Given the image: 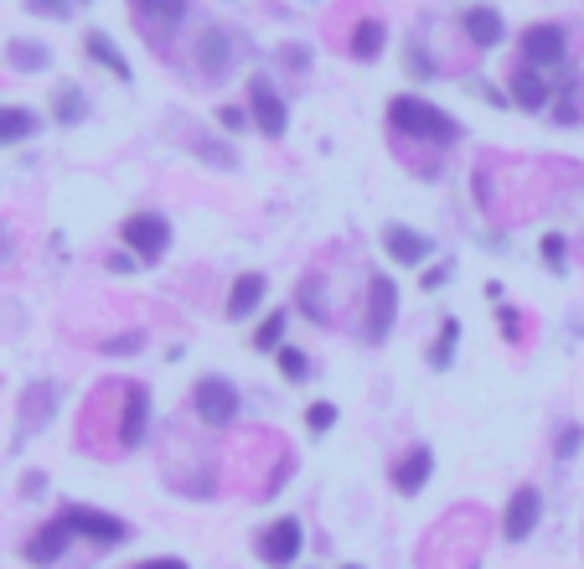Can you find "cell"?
<instances>
[{
  "label": "cell",
  "mask_w": 584,
  "mask_h": 569,
  "mask_svg": "<svg viewBox=\"0 0 584 569\" xmlns=\"http://www.w3.org/2000/svg\"><path fill=\"white\" fill-rule=\"evenodd\" d=\"M388 130L429 140V145H455L460 140V119H450L440 104H429L419 94H393L388 99Z\"/></svg>",
  "instance_id": "6da1fadb"
},
{
  "label": "cell",
  "mask_w": 584,
  "mask_h": 569,
  "mask_svg": "<svg viewBox=\"0 0 584 569\" xmlns=\"http://www.w3.org/2000/svg\"><path fill=\"white\" fill-rule=\"evenodd\" d=\"M57 518L73 528V538H83V544H94V549H119V544H130L135 538V528L125 518L104 513V507H88V502H68Z\"/></svg>",
  "instance_id": "7a4b0ae2"
},
{
  "label": "cell",
  "mask_w": 584,
  "mask_h": 569,
  "mask_svg": "<svg viewBox=\"0 0 584 569\" xmlns=\"http://www.w3.org/2000/svg\"><path fill=\"white\" fill-rule=\"evenodd\" d=\"M119 244H125L140 264H161L166 249H171V223H166V213H150V207L130 213L125 223H119Z\"/></svg>",
  "instance_id": "3957f363"
},
{
  "label": "cell",
  "mask_w": 584,
  "mask_h": 569,
  "mask_svg": "<svg viewBox=\"0 0 584 569\" xmlns=\"http://www.w3.org/2000/svg\"><path fill=\"white\" fill-rule=\"evenodd\" d=\"M192 409H197L202 425L223 430V425H233V419H238L243 394H238V383H233V378H223V373H202L197 388H192Z\"/></svg>",
  "instance_id": "277c9868"
},
{
  "label": "cell",
  "mask_w": 584,
  "mask_h": 569,
  "mask_svg": "<svg viewBox=\"0 0 584 569\" xmlns=\"http://www.w3.org/2000/svg\"><path fill=\"white\" fill-rule=\"evenodd\" d=\"M393 321H398V280L393 275H373L367 280V295H362V337L373 347L388 342Z\"/></svg>",
  "instance_id": "5b68a950"
},
{
  "label": "cell",
  "mask_w": 584,
  "mask_h": 569,
  "mask_svg": "<svg viewBox=\"0 0 584 569\" xmlns=\"http://www.w3.org/2000/svg\"><path fill=\"white\" fill-rule=\"evenodd\" d=\"M249 114H254V130H259V135L285 140V130H290V104L280 99L274 78H264V73L249 78Z\"/></svg>",
  "instance_id": "8992f818"
},
{
  "label": "cell",
  "mask_w": 584,
  "mask_h": 569,
  "mask_svg": "<svg viewBox=\"0 0 584 569\" xmlns=\"http://www.w3.org/2000/svg\"><path fill=\"white\" fill-rule=\"evenodd\" d=\"M254 554L269 564V569H295V559L305 554V528L295 518H274L259 538H254Z\"/></svg>",
  "instance_id": "52a82bcc"
},
{
  "label": "cell",
  "mask_w": 584,
  "mask_h": 569,
  "mask_svg": "<svg viewBox=\"0 0 584 569\" xmlns=\"http://www.w3.org/2000/svg\"><path fill=\"white\" fill-rule=\"evenodd\" d=\"M522 63H533V68H564V57H569V37H564V26H553V21H533V26H522Z\"/></svg>",
  "instance_id": "ba28073f"
},
{
  "label": "cell",
  "mask_w": 584,
  "mask_h": 569,
  "mask_svg": "<svg viewBox=\"0 0 584 569\" xmlns=\"http://www.w3.org/2000/svg\"><path fill=\"white\" fill-rule=\"evenodd\" d=\"M543 523V492L538 487H517L502 507V538L507 544H528Z\"/></svg>",
  "instance_id": "9c48e42d"
},
{
  "label": "cell",
  "mask_w": 584,
  "mask_h": 569,
  "mask_svg": "<svg viewBox=\"0 0 584 569\" xmlns=\"http://www.w3.org/2000/svg\"><path fill=\"white\" fill-rule=\"evenodd\" d=\"M145 435H150V388L125 383V394H119V451H140Z\"/></svg>",
  "instance_id": "30bf717a"
},
{
  "label": "cell",
  "mask_w": 584,
  "mask_h": 569,
  "mask_svg": "<svg viewBox=\"0 0 584 569\" xmlns=\"http://www.w3.org/2000/svg\"><path fill=\"white\" fill-rule=\"evenodd\" d=\"M383 254L393 264H404V269H424L429 259H435V238L409 228V223H388L383 228Z\"/></svg>",
  "instance_id": "8fae6325"
},
{
  "label": "cell",
  "mask_w": 584,
  "mask_h": 569,
  "mask_svg": "<svg viewBox=\"0 0 584 569\" xmlns=\"http://www.w3.org/2000/svg\"><path fill=\"white\" fill-rule=\"evenodd\" d=\"M507 94H512V109H522V114H548L553 78H543V68H533V63H522L507 73Z\"/></svg>",
  "instance_id": "7c38bea8"
},
{
  "label": "cell",
  "mask_w": 584,
  "mask_h": 569,
  "mask_svg": "<svg viewBox=\"0 0 584 569\" xmlns=\"http://www.w3.org/2000/svg\"><path fill=\"white\" fill-rule=\"evenodd\" d=\"M233 57H238V42H233V32H223V26H207V32L197 37V68L207 73V83H223L233 73Z\"/></svg>",
  "instance_id": "4fadbf2b"
},
{
  "label": "cell",
  "mask_w": 584,
  "mask_h": 569,
  "mask_svg": "<svg viewBox=\"0 0 584 569\" xmlns=\"http://www.w3.org/2000/svg\"><path fill=\"white\" fill-rule=\"evenodd\" d=\"M429 476H435V451H429V445H409V451L388 466L393 492H404V497L424 492V487H429Z\"/></svg>",
  "instance_id": "5bb4252c"
},
{
  "label": "cell",
  "mask_w": 584,
  "mask_h": 569,
  "mask_svg": "<svg viewBox=\"0 0 584 569\" xmlns=\"http://www.w3.org/2000/svg\"><path fill=\"white\" fill-rule=\"evenodd\" d=\"M68 544H73V528L63 523V518H52V523H42L32 538L21 544V554H26V564H37V569H47V564H57L68 554Z\"/></svg>",
  "instance_id": "9a60e30c"
},
{
  "label": "cell",
  "mask_w": 584,
  "mask_h": 569,
  "mask_svg": "<svg viewBox=\"0 0 584 569\" xmlns=\"http://www.w3.org/2000/svg\"><path fill=\"white\" fill-rule=\"evenodd\" d=\"M460 32L471 37V47L491 52V47L507 42V21H502L497 6H466V11H460Z\"/></svg>",
  "instance_id": "2e32d148"
},
{
  "label": "cell",
  "mask_w": 584,
  "mask_h": 569,
  "mask_svg": "<svg viewBox=\"0 0 584 569\" xmlns=\"http://www.w3.org/2000/svg\"><path fill=\"white\" fill-rule=\"evenodd\" d=\"M52 409H57V383H32V388H26V394H21V430H16V440L47 430Z\"/></svg>",
  "instance_id": "e0dca14e"
},
{
  "label": "cell",
  "mask_w": 584,
  "mask_h": 569,
  "mask_svg": "<svg viewBox=\"0 0 584 569\" xmlns=\"http://www.w3.org/2000/svg\"><path fill=\"white\" fill-rule=\"evenodd\" d=\"M264 295H269V280L259 275H238L233 280V290H228V321H249L259 306H264Z\"/></svg>",
  "instance_id": "ac0fdd59"
},
{
  "label": "cell",
  "mask_w": 584,
  "mask_h": 569,
  "mask_svg": "<svg viewBox=\"0 0 584 569\" xmlns=\"http://www.w3.org/2000/svg\"><path fill=\"white\" fill-rule=\"evenodd\" d=\"M83 57H88V63H99V68H104L109 78H119V83L130 78V57L114 47L109 32H83Z\"/></svg>",
  "instance_id": "d6986e66"
},
{
  "label": "cell",
  "mask_w": 584,
  "mask_h": 569,
  "mask_svg": "<svg viewBox=\"0 0 584 569\" xmlns=\"http://www.w3.org/2000/svg\"><path fill=\"white\" fill-rule=\"evenodd\" d=\"M42 130V114L26 104H0V145H21Z\"/></svg>",
  "instance_id": "ffe728a7"
},
{
  "label": "cell",
  "mask_w": 584,
  "mask_h": 569,
  "mask_svg": "<svg viewBox=\"0 0 584 569\" xmlns=\"http://www.w3.org/2000/svg\"><path fill=\"white\" fill-rule=\"evenodd\" d=\"M383 47H388V26H383L378 16H367V21H357V26H352V42H347V52L357 57V63H378Z\"/></svg>",
  "instance_id": "44dd1931"
},
{
  "label": "cell",
  "mask_w": 584,
  "mask_h": 569,
  "mask_svg": "<svg viewBox=\"0 0 584 569\" xmlns=\"http://www.w3.org/2000/svg\"><path fill=\"white\" fill-rule=\"evenodd\" d=\"M6 63L16 73H47L52 68V47L32 42V37H16V42H6Z\"/></svg>",
  "instance_id": "7402d4cb"
},
{
  "label": "cell",
  "mask_w": 584,
  "mask_h": 569,
  "mask_svg": "<svg viewBox=\"0 0 584 569\" xmlns=\"http://www.w3.org/2000/svg\"><path fill=\"white\" fill-rule=\"evenodd\" d=\"M52 119L63 130H73V125H83V119H88V99H83L78 83H57L52 88Z\"/></svg>",
  "instance_id": "603a6c76"
},
{
  "label": "cell",
  "mask_w": 584,
  "mask_h": 569,
  "mask_svg": "<svg viewBox=\"0 0 584 569\" xmlns=\"http://www.w3.org/2000/svg\"><path fill=\"white\" fill-rule=\"evenodd\" d=\"M130 6L150 26H181V21H187V11H192V0H130Z\"/></svg>",
  "instance_id": "cb8c5ba5"
},
{
  "label": "cell",
  "mask_w": 584,
  "mask_h": 569,
  "mask_svg": "<svg viewBox=\"0 0 584 569\" xmlns=\"http://www.w3.org/2000/svg\"><path fill=\"white\" fill-rule=\"evenodd\" d=\"M455 347H460V321H455V316H445V321H440V337L429 342V352H424V357H429V368L445 373V368L455 363Z\"/></svg>",
  "instance_id": "d4e9b609"
},
{
  "label": "cell",
  "mask_w": 584,
  "mask_h": 569,
  "mask_svg": "<svg viewBox=\"0 0 584 569\" xmlns=\"http://www.w3.org/2000/svg\"><path fill=\"white\" fill-rule=\"evenodd\" d=\"M192 156H197V161H207L212 171H233V166H238L233 145H228V140H218V135H192Z\"/></svg>",
  "instance_id": "484cf974"
},
{
  "label": "cell",
  "mask_w": 584,
  "mask_h": 569,
  "mask_svg": "<svg viewBox=\"0 0 584 569\" xmlns=\"http://www.w3.org/2000/svg\"><path fill=\"white\" fill-rule=\"evenodd\" d=\"M285 337H290V311H269V316L259 321V332H254V347H259V352H280Z\"/></svg>",
  "instance_id": "4316f807"
},
{
  "label": "cell",
  "mask_w": 584,
  "mask_h": 569,
  "mask_svg": "<svg viewBox=\"0 0 584 569\" xmlns=\"http://www.w3.org/2000/svg\"><path fill=\"white\" fill-rule=\"evenodd\" d=\"M538 254L548 264V275H569V238L564 233H543L538 238Z\"/></svg>",
  "instance_id": "83f0119b"
},
{
  "label": "cell",
  "mask_w": 584,
  "mask_h": 569,
  "mask_svg": "<svg viewBox=\"0 0 584 569\" xmlns=\"http://www.w3.org/2000/svg\"><path fill=\"white\" fill-rule=\"evenodd\" d=\"M274 363H280V378H285V383H305V378L316 373V368H311V357H305L300 347H290V342L274 352Z\"/></svg>",
  "instance_id": "f1b7e54d"
},
{
  "label": "cell",
  "mask_w": 584,
  "mask_h": 569,
  "mask_svg": "<svg viewBox=\"0 0 584 569\" xmlns=\"http://www.w3.org/2000/svg\"><path fill=\"white\" fill-rule=\"evenodd\" d=\"M548 114H553V125H579V83L574 78H564V94L548 104Z\"/></svg>",
  "instance_id": "f546056e"
},
{
  "label": "cell",
  "mask_w": 584,
  "mask_h": 569,
  "mask_svg": "<svg viewBox=\"0 0 584 569\" xmlns=\"http://www.w3.org/2000/svg\"><path fill=\"white\" fill-rule=\"evenodd\" d=\"M450 280H455V259H429V264L419 269V290H429V295L445 290Z\"/></svg>",
  "instance_id": "4dcf8cb0"
},
{
  "label": "cell",
  "mask_w": 584,
  "mask_h": 569,
  "mask_svg": "<svg viewBox=\"0 0 584 569\" xmlns=\"http://www.w3.org/2000/svg\"><path fill=\"white\" fill-rule=\"evenodd\" d=\"M404 68H409V78H435L440 68H435V57H429V47L424 42H409V52H404Z\"/></svg>",
  "instance_id": "1f68e13d"
},
{
  "label": "cell",
  "mask_w": 584,
  "mask_h": 569,
  "mask_svg": "<svg viewBox=\"0 0 584 569\" xmlns=\"http://www.w3.org/2000/svg\"><path fill=\"white\" fill-rule=\"evenodd\" d=\"M145 347V332H114V337H104L99 342V352L104 357H135Z\"/></svg>",
  "instance_id": "d6a6232c"
},
{
  "label": "cell",
  "mask_w": 584,
  "mask_h": 569,
  "mask_svg": "<svg viewBox=\"0 0 584 569\" xmlns=\"http://www.w3.org/2000/svg\"><path fill=\"white\" fill-rule=\"evenodd\" d=\"M212 119H218V130H228V135H243V130H249L254 125V114H249V104H223L218 114H212Z\"/></svg>",
  "instance_id": "836d02e7"
},
{
  "label": "cell",
  "mask_w": 584,
  "mask_h": 569,
  "mask_svg": "<svg viewBox=\"0 0 584 569\" xmlns=\"http://www.w3.org/2000/svg\"><path fill=\"white\" fill-rule=\"evenodd\" d=\"M331 425H336V404H331V399L305 404V430H311V435H326Z\"/></svg>",
  "instance_id": "e575fe53"
},
{
  "label": "cell",
  "mask_w": 584,
  "mask_h": 569,
  "mask_svg": "<svg viewBox=\"0 0 584 569\" xmlns=\"http://www.w3.org/2000/svg\"><path fill=\"white\" fill-rule=\"evenodd\" d=\"M21 6L32 11V16H42V21H68L78 0H21Z\"/></svg>",
  "instance_id": "d590c367"
},
{
  "label": "cell",
  "mask_w": 584,
  "mask_h": 569,
  "mask_svg": "<svg viewBox=\"0 0 584 569\" xmlns=\"http://www.w3.org/2000/svg\"><path fill=\"white\" fill-rule=\"evenodd\" d=\"M579 451H584V430H579V425H564L559 440H553V456H559V461H574Z\"/></svg>",
  "instance_id": "8d00e7d4"
},
{
  "label": "cell",
  "mask_w": 584,
  "mask_h": 569,
  "mask_svg": "<svg viewBox=\"0 0 584 569\" xmlns=\"http://www.w3.org/2000/svg\"><path fill=\"white\" fill-rule=\"evenodd\" d=\"M300 311L311 316V321H331L326 306H321V280H305V285H300Z\"/></svg>",
  "instance_id": "74e56055"
},
{
  "label": "cell",
  "mask_w": 584,
  "mask_h": 569,
  "mask_svg": "<svg viewBox=\"0 0 584 569\" xmlns=\"http://www.w3.org/2000/svg\"><path fill=\"white\" fill-rule=\"evenodd\" d=\"M274 57H280L285 68H295V73H311V47H300V42H285Z\"/></svg>",
  "instance_id": "f35d334b"
},
{
  "label": "cell",
  "mask_w": 584,
  "mask_h": 569,
  "mask_svg": "<svg viewBox=\"0 0 584 569\" xmlns=\"http://www.w3.org/2000/svg\"><path fill=\"white\" fill-rule=\"evenodd\" d=\"M497 321H502V337H507V342H522V316H517L507 301L497 306Z\"/></svg>",
  "instance_id": "ab89813d"
},
{
  "label": "cell",
  "mask_w": 584,
  "mask_h": 569,
  "mask_svg": "<svg viewBox=\"0 0 584 569\" xmlns=\"http://www.w3.org/2000/svg\"><path fill=\"white\" fill-rule=\"evenodd\" d=\"M104 269H109V275H130V269H140V259H135L130 249H114V254L104 259Z\"/></svg>",
  "instance_id": "60d3db41"
},
{
  "label": "cell",
  "mask_w": 584,
  "mask_h": 569,
  "mask_svg": "<svg viewBox=\"0 0 584 569\" xmlns=\"http://www.w3.org/2000/svg\"><path fill=\"white\" fill-rule=\"evenodd\" d=\"M47 492V471H26L21 476V497H42Z\"/></svg>",
  "instance_id": "b9f144b4"
},
{
  "label": "cell",
  "mask_w": 584,
  "mask_h": 569,
  "mask_svg": "<svg viewBox=\"0 0 584 569\" xmlns=\"http://www.w3.org/2000/svg\"><path fill=\"white\" fill-rule=\"evenodd\" d=\"M135 569H192L187 559H171V554H161V559H145V564H135Z\"/></svg>",
  "instance_id": "7bdbcfd3"
},
{
  "label": "cell",
  "mask_w": 584,
  "mask_h": 569,
  "mask_svg": "<svg viewBox=\"0 0 584 569\" xmlns=\"http://www.w3.org/2000/svg\"><path fill=\"white\" fill-rule=\"evenodd\" d=\"M481 99H486V104H497V109H507V104H512L507 88H491V83H481Z\"/></svg>",
  "instance_id": "ee69618b"
},
{
  "label": "cell",
  "mask_w": 584,
  "mask_h": 569,
  "mask_svg": "<svg viewBox=\"0 0 584 569\" xmlns=\"http://www.w3.org/2000/svg\"><path fill=\"white\" fill-rule=\"evenodd\" d=\"M11 254H16V238H11L6 223H0V264H11Z\"/></svg>",
  "instance_id": "f6af8a7d"
},
{
  "label": "cell",
  "mask_w": 584,
  "mask_h": 569,
  "mask_svg": "<svg viewBox=\"0 0 584 569\" xmlns=\"http://www.w3.org/2000/svg\"><path fill=\"white\" fill-rule=\"evenodd\" d=\"M347 569H362V564H347Z\"/></svg>",
  "instance_id": "bcb514c9"
},
{
  "label": "cell",
  "mask_w": 584,
  "mask_h": 569,
  "mask_svg": "<svg viewBox=\"0 0 584 569\" xmlns=\"http://www.w3.org/2000/svg\"><path fill=\"white\" fill-rule=\"evenodd\" d=\"M83 6H88V0H83Z\"/></svg>",
  "instance_id": "7dc6e473"
}]
</instances>
